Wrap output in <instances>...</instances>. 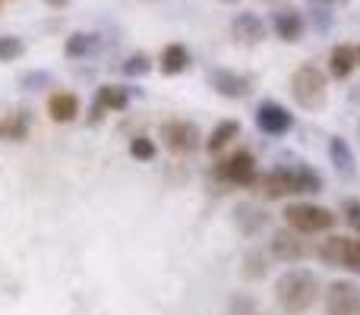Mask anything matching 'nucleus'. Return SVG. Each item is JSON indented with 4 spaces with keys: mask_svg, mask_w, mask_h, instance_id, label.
Listing matches in <instances>:
<instances>
[{
    "mask_svg": "<svg viewBox=\"0 0 360 315\" xmlns=\"http://www.w3.org/2000/svg\"><path fill=\"white\" fill-rule=\"evenodd\" d=\"M319 300V278L307 268H291L275 281V303L285 315H304Z\"/></svg>",
    "mask_w": 360,
    "mask_h": 315,
    "instance_id": "obj_1",
    "label": "nucleus"
},
{
    "mask_svg": "<svg viewBox=\"0 0 360 315\" xmlns=\"http://www.w3.org/2000/svg\"><path fill=\"white\" fill-rule=\"evenodd\" d=\"M256 186H259V192L266 199H285V196H300V192H319L323 189V177L313 167L300 164L266 173V177L256 180Z\"/></svg>",
    "mask_w": 360,
    "mask_h": 315,
    "instance_id": "obj_2",
    "label": "nucleus"
},
{
    "mask_svg": "<svg viewBox=\"0 0 360 315\" xmlns=\"http://www.w3.org/2000/svg\"><path fill=\"white\" fill-rule=\"evenodd\" d=\"M291 95L304 111H319L326 105V73L313 63L297 67L291 76Z\"/></svg>",
    "mask_w": 360,
    "mask_h": 315,
    "instance_id": "obj_3",
    "label": "nucleus"
},
{
    "mask_svg": "<svg viewBox=\"0 0 360 315\" xmlns=\"http://www.w3.org/2000/svg\"><path fill=\"white\" fill-rule=\"evenodd\" d=\"M285 224L297 234H319V230H332L335 227V211L323 208V205H310V202H297V205H288L285 211Z\"/></svg>",
    "mask_w": 360,
    "mask_h": 315,
    "instance_id": "obj_4",
    "label": "nucleus"
},
{
    "mask_svg": "<svg viewBox=\"0 0 360 315\" xmlns=\"http://www.w3.org/2000/svg\"><path fill=\"white\" fill-rule=\"evenodd\" d=\"M212 173L228 186H253L256 180H259L256 177V158H253V152H247V149H237V152H231L228 158H218Z\"/></svg>",
    "mask_w": 360,
    "mask_h": 315,
    "instance_id": "obj_5",
    "label": "nucleus"
},
{
    "mask_svg": "<svg viewBox=\"0 0 360 315\" xmlns=\"http://www.w3.org/2000/svg\"><path fill=\"white\" fill-rule=\"evenodd\" d=\"M199 126L190 120H168L162 123V142L171 155H193L199 149Z\"/></svg>",
    "mask_w": 360,
    "mask_h": 315,
    "instance_id": "obj_6",
    "label": "nucleus"
},
{
    "mask_svg": "<svg viewBox=\"0 0 360 315\" xmlns=\"http://www.w3.org/2000/svg\"><path fill=\"white\" fill-rule=\"evenodd\" d=\"M269 253H272L278 262H300V259H307L313 249H310V243L304 240V234L285 227V230H275L272 234V240H269Z\"/></svg>",
    "mask_w": 360,
    "mask_h": 315,
    "instance_id": "obj_7",
    "label": "nucleus"
},
{
    "mask_svg": "<svg viewBox=\"0 0 360 315\" xmlns=\"http://www.w3.org/2000/svg\"><path fill=\"white\" fill-rule=\"evenodd\" d=\"M256 126L266 136H288L294 126V114L285 105H278V101H262L256 107Z\"/></svg>",
    "mask_w": 360,
    "mask_h": 315,
    "instance_id": "obj_8",
    "label": "nucleus"
},
{
    "mask_svg": "<svg viewBox=\"0 0 360 315\" xmlns=\"http://www.w3.org/2000/svg\"><path fill=\"white\" fill-rule=\"evenodd\" d=\"M360 312V287L351 281H335L326 290V315H357Z\"/></svg>",
    "mask_w": 360,
    "mask_h": 315,
    "instance_id": "obj_9",
    "label": "nucleus"
},
{
    "mask_svg": "<svg viewBox=\"0 0 360 315\" xmlns=\"http://www.w3.org/2000/svg\"><path fill=\"white\" fill-rule=\"evenodd\" d=\"M209 86L215 88L224 98H247L253 92V79L250 76H240L234 69H209Z\"/></svg>",
    "mask_w": 360,
    "mask_h": 315,
    "instance_id": "obj_10",
    "label": "nucleus"
},
{
    "mask_svg": "<svg viewBox=\"0 0 360 315\" xmlns=\"http://www.w3.org/2000/svg\"><path fill=\"white\" fill-rule=\"evenodd\" d=\"M127 105H130V95H127V88H120V86H101L98 95H95V105H92V114H89V123H98V120L105 117L108 111L117 114V111H124Z\"/></svg>",
    "mask_w": 360,
    "mask_h": 315,
    "instance_id": "obj_11",
    "label": "nucleus"
},
{
    "mask_svg": "<svg viewBox=\"0 0 360 315\" xmlns=\"http://www.w3.org/2000/svg\"><path fill=\"white\" fill-rule=\"evenodd\" d=\"M272 32L281 38V41L294 44V41L304 38L307 22H304V16H300L297 10H275L272 13Z\"/></svg>",
    "mask_w": 360,
    "mask_h": 315,
    "instance_id": "obj_12",
    "label": "nucleus"
},
{
    "mask_svg": "<svg viewBox=\"0 0 360 315\" xmlns=\"http://www.w3.org/2000/svg\"><path fill=\"white\" fill-rule=\"evenodd\" d=\"M357 67L360 63H357V48L354 44H335V48H332V54H329V76L332 79L345 82Z\"/></svg>",
    "mask_w": 360,
    "mask_h": 315,
    "instance_id": "obj_13",
    "label": "nucleus"
},
{
    "mask_svg": "<svg viewBox=\"0 0 360 315\" xmlns=\"http://www.w3.org/2000/svg\"><path fill=\"white\" fill-rule=\"evenodd\" d=\"M231 32H234L237 41L259 44L262 38H266V22H262L256 13H237L234 22H231Z\"/></svg>",
    "mask_w": 360,
    "mask_h": 315,
    "instance_id": "obj_14",
    "label": "nucleus"
},
{
    "mask_svg": "<svg viewBox=\"0 0 360 315\" xmlns=\"http://www.w3.org/2000/svg\"><path fill=\"white\" fill-rule=\"evenodd\" d=\"M48 117L54 123H73L79 117V98L73 92H54L48 98Z\"/></svg>",
    "mask_w": 360,
    "mask_h": 315,
    "instance_id": "obj_15",
    "label": "nucleus"
},
{
    "mask_svg": "<svg viewBox=\"0 0 360 315\" xmlns=\"http://www.w3.org/2000/svg\"><path fill=\"white\" fill-rule=\"evenodd\" d=\"M237 136H240V123H237V120H221V123L209 133V139H205V152H209V155H221Z\"/></svg>",
    "mask_w": 360,
    "mask_h": 315,
    "instance_id": "obj_16",
    "label": "nucleus"
},
{
    "mask_svg": "<svg viewBox=\"0 0 360 315\" xmlns=\"http://www.w3.org/2000/svg\"><path fill=\"white\" fill-rule=\"evenodd\" d=\"M186 67H190V51L184 44H168L162 51V57H158V69L165 76H180Z\"/></svg>",
    "mask_w": 360,
    "mask_h": 315,
    "instance_id": "obj_17",
    "label": "nucleus"
},
{
    "mask_svg": "<svg viewBox=\"0 0 360 315\" xmlns=\"http://www.w3.org/2000/svg\"><path fill=\"white\" fill-rule=\"evenodd\" d=\"M348 240H351V236H326V240L316 246L319 262H326L329 268H342L345 249H348Z\"/></svg>",
    "mask_w": 360,
    "mask_h": 315,
    "instance_id": "obj_18",
    "label": "nucleus"
},
{
    "mask_svg": "<svg viewBox=\"0 0 360 315\" xmlns=\"http://www.w3.org/2000/svg\"><path fill=\"white\" fill-rule=\"evenodd\" d=\"M95 48H98V35H92V32H73V35L67 38V44H63V54H67L70 60H82V57H89Z\"/></svg>",
    "mask_w": 360,
    "mask_h": 315,
    "instance_id": "obj_19",
    "label": "nucleus"
},
{
    "mask_svg": "<svg viewBox=\"0 0 360 315\" xmlns=\"http://www.w3.org/2000/svg\"><path fill=\"white\" fill-rule=\"evenodd\" d=\"M25 133H29V117H25L22 111L0 117V139H6V142H22Z\"/></svg>",
    "mask_w": 360,
    "mask_h": 315,
    "instance_id": "obj_20",
    "label": "nucleus"
},
{
    "mask_svg": "<svg viewBox=\"0 0 360 315\" xmlns=\"http://www.w3.org/2000/svg\"><path fill=\"white\" fill-rule=\"evenodd\" d=\"M329 155H332V164L338 167L342 173H348V177H354V170H357V161H354V152H351V145L345 142V139H338V136H332L329 139Z\"/></svg>",
    "mask_w": 360,
    "mask_h": 315,
    "instance_id": "obj_21",
    "label": "nucleus"
},
{
    "mask_svg": "<svg viewBox=\"0 0 360 315\" xmlns=\"http://www.w3.org/2000/svg\"><path fill=\"white\" fill-rule=\"evenodd\" d=\"M237 224H240V230L243 234H256V230H262L266 227V211L262 208H256V205H237Z\"/></svg>",
    "mask_w": 360,
    "mask_h": 315,
    "instance_id": "obj_22",
    "label": "nucleus"
},
{
    "mask_svg": "<svg viewBox=\"0 0 360 315\" xmlns=\"http://www.w3.org/2000/svg\"><path fill=\"white\" fill-rule=\"evenodd\" d=\"M266 259H269V255H266V253H259V249L247 253V255H243V268H240V274H243V278H262V274H266Z\"/></svg>",
    "mask_w": 360,
    "mask_h": 315,
    "instance_id": "obj_23",
    "label": "nucleus"
},
{
    "mask_svg": "<svg viewBox=\"0 0 360 315\" xmlns=\"http://www.w3.org/2000/svg\"><path fill=\"white\" fill-rule=\"evenodd\" d=\"M25 54V44L22 38H13V35H0V63H10L16 57Z\"/></svg>",
    "mask_w": 360,
    "mask_h": 315,
    "instance_id": "obj_24",
    "label": "nucleus"
},
{
    "mask_svg": "<svg viewBox=\"0 0 360 315\" xmlns=\"http://www.w3.org/2000/svg\"><path fill=\"white\" fill-rule=\"evenodd\" d=\"M152 69V60L146 54H130L124 63H120V73L124 76H146Z\"/></svg>",
    "mask_w": 360,
    "mask_h": 315,
    "instance_id": "obj_25",
    "label": "nucleus"
},
{
    "mask_svg": "<svg viewBox=\"0 0 360 315\" xmlns=\"http://www.w3.org/2000/svg\"><path fill=\"white\" fill-rule=\"evenodd\" d=\"M155 142L152 139H146V136H136V139H130V155L136 158V161H152L155 158Z\"/></svg>",
    "mask_w": 360,
    "mask_h": 315,
    "instance_id": "obj_26",
    "label": "nucleus"
},
{
    "mask_svg": "<svg viewBox=\"0 0 360 315\" xmlns=\"http://www.w3.org/2000/svg\"><path fill=\"white\" fill-rule=\"evenodd\" d=\"M342 215H345V224H348L354 234H360V199H345Z\"/></svg>",
    "mask_w": 360,
    "mask_h": 315,
    "instance_id": "obj_27",
    "label": "nucleus"
},
{
    "mask_svg": "<svg viewBox=\"0 0 360 315\" xmlns=\"http://www.w3.org/2000/svg\"><path fill=\"white\" fill-rule=\"evenodd\" d=\"M342 268H348V272L360 274V240H348V249H345Z\"/></svg>",
    "mask_w": 360,
    "mask_h": 315,
    "instance_id": "obj_28",
    "label": "nucleus"
},
{
    "mask_svg": "<svg viewBox=\"0 0 360 315\" xmlns=\"http://www.w3.org/2000/svg\"><path fill=\"white\" fill-rule=\"evenodd\" d=\"M316 6H338V4H348V0H313Z\"/></svg>",
    "mask_w": 360,
    "mask_h": 315,
    "instance_id": "obj_29",
    "label": "nucleus"
},
{
    "mask_svg": "<svg viewBox=\"0 0 360 315\" xmlns=\"http://www.w3.org/2000/svg\"><path fill=\"white\" fill-rule=\"evenodd\" d=\"M44 4H48V6H57V10H60V6H67V0H44Z\"/></svg>",
    "mask_w": 360,
    "mask_h": 315,
    "instance_id": "obj_30",
    "label": "nucleus"
},
{
    "mask_svg": "<svg viewBox=\"0 0 360 315\" xmlns=\"http://www.w3.org/2000/svg\"><path fill=\"white\" fill-rule=\"evenodd\" d=\"M221 4H237V0H221Z\"/></svg>",
    "mask_w": 360,
    "mask_h": 315,
    "instance_id": "obj_31",
    "label": "nucleus"
},
{
    "mask_svg": "<svg viewBox=\"0 0 360 315\" xmlns=\"http://www.w3.org/2000/svg\"><path fill=\"white\" fill-rule=\"evenodd\" d=\"M357 63H360V48H357Z\"/></svg>",
    "mask_w": 360,
    "mask_h": 315,
    "instance_id": "obj_32",
    "label": "nucleus"
},
{
    "mask_svg": "<svg viewBox=\"0 0 360 315\" xmlns=\"http://www.w3.org/2000/svg\"><path fill=\"white\" fill-rule=\"evenodd\" d=\"M0 10H4V0H0Z\"/></svg>",
    "mask_w": 360,
    "mask_h": 315,
    "instance_id": "obj_33",
    "label": "nucleus"
}]
</instances>
